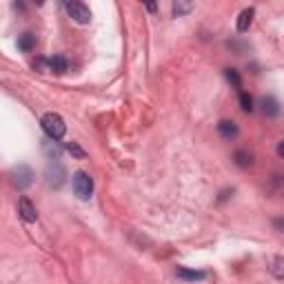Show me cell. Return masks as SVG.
Listing matches in <instances>:
<instances>
[{
	"instance_id": "6da1fadb",
	"label": "cell",
	"mask_w": 284,
	"mask_h": 284,
	"mask_svg": "<svg viewBox=\"0 0 284 284\" xmlns=\"http://www.w3.org/2000/svg\"><path fill=\"white\" fill-rule=\"evenodd\" d=\"M40 125H43V131L49 136V140H60L67 133V125L63 116H58V113H45L43 118H40Z\"/></svg>"
},
{
	"instance_id": "7a4b0ae2",
	"label": "cell",
	"mask_w": 284,
	"mask_h": 284,
	"mask_svg": "<svg viewBox=\"0 0 284 284\" xmlns=\"http://www.w3.org/2000/svg\"><path fill=\"white\" fill-rule=\"evenodd\" d=\"M71 187H73V193L78 195L80 200H89L91 193H93V180L87 171H76L71 175Z\"/></svg>"
},
{
	"instance_id": "3957f363",
	"label": "cell",
	"mask_w": 284,
	"mask_h": 284,
	"mask_svg": "<svg viewBox=\"0 0 284 284\" xmlns=\"http://www.w3.org/2000/svg\"><path fill=\"white\" fill-rule=\"evenodd\" d=\"M9 180H11V185L18 189V191H25L27 187H31V182H33V171H31V167H27V165H16L9 171Z\"/></svg>"
},
{
	"instance_id": "277c9868",
	"label": "cell",
	"mask_w": 284,
	"mask_h": 284,
	"mask_svg": "<svg viewBox=\"0 0 284 284\" xmlns=\"http://www.w3.org/2000/svg\"><path fill=\"white\" fill-rule=\"evenodd\" d=\"M45 178H47V185L49 187L60 189L65 185L67 169L60 165V160H49V165H47V169H45Z\"/></svg>"
},
{
	"instance_id": "5b68a950",
	"label": "cell",
	"mask_w": 284,
	"mask_h": 284,
	"mask_svg": "<svg viewBox=\"0 0 284 284\" xmlns=\"http://www.w3.org/2000/svg\"><path fill=\"white\" fill-rule=\"evenodd\" d=\"M67 11H69V16L76 20L78 25H89L91 23V11L89 7H87L85 3H67Z\"/></svg>"
},
{
	"instance_id": "8992f818",
	"label": "cell",
	"mask_w": 284,
	"mask_h": 284,
	"mask_svg": "<svg viewBox=\"0 0 284 284\" xmlns=\"http://www.w3.org/2000/svg\"><path fill=\"white\" fill-rule=\"evenodd\" d=\"M18 215H20V218H23L25 222H36V220H38L36 207H33V202L27 198V195H20V200H18Z\"/></svg>"
},
{
	"instance_id": "52a82bcc",
	"label": "cell",
	"mask_w": 284,
	"mask_h": 284,
	"mask_svg": "<svg viewBox=\"0 0 284 284\" xmlns=\"http://www.w3.org/2000/svg\"><path fill=\"white\" fill-rule=\"evenodd\" d=\"M218 133L225 140H231V138L238 136V125H235L233 120H220V123H218Z\"/></svg>"
},
{
	"instance_id": "ba28073f",
	"label": "cell",
	"mask_w": 284,
	"mask_h": 284,
	"mask_svg": "<svg viewBox=\"0 0 284 284\" xmlns=\"http://www.w3.org/2000/svg\"><path fill=\"white\" fill-rule=\"evenodd\" d=\"M180 280H187V282H195V280H205L207 273L205 271H193V269H187V267H178V271H175Z\"/></svg>"
},
{
	"instance_id": "9c48e42d",
	"label": "cell",
	"mask_w": 284,
	"mask_h": 284,
	"mask_svg": "<svg viewBox=\"0 0 284 284\" xmlns=\"http://www.w3.org/2000/svg\"><path fill=\"white\" fill-rule=\"evenodd\" d=\"M253 16H255V9L253 7H249V9H245L238 16V31L240 33H245L249 27H251V23H253Z\"/></svg>"
},
{
	"instance_id": "30bf717a",
	"label": "cell",
	"mask_w": 284,
	"mask_h": 284,
	"mask_svg": "<svg viewBox=\"0 0 284 284\" xmlns=\"http://www.w3.org/2000/svg\"><path fill=\"white\" fill-rule=\"evenodd\" d=\"M47 65H49V71L53 73H65L67 71V58L65 56H60V53H56V56H51L49 60H47Z\"/></svg>"
},
{
	"instance_id": "8fae6325",
	"label": "cell",
	"mask_w": 284,
	"mask_h": 284,
	"mask_svg": "<svg viewBox=\"0 0 284 284\" xmlns=\"http://www.w3.org/2000/svg\"><path fill=\"white\" fill-rule=\"evenodd\" d=\"M18 49L20 51H25V53H29V51H33L36 49V36H33V33H23V36L18 38Z\"/></svg>"
},
{
	"instance_id": "7c38bea8",
	"label": "cell",
	"mask_w": 284,
	"mask_h": 284,
	"mask_svg": "<svg viewBox=\"0 0 284 284\" xmlns=\"http://www.w3.org/2000/svg\"><path fill=\"white\" fill-rule=\"evenodd\" d=\"M262 111H265V116H278L280 113V107H278V103H275V98H271V96H267V98H262Z\"/></svg>"
},
{
	"instance_id": "4fadbf2b",
	"label": "cell",
	"mask_w": 284,
	"mask_h": 284,
	"mask_svg": "<svg viewBox=\"0 0 284 284\" xmlns=\"http://www.w3.org/2000/svg\"><path fill=\"white\" fill-rule=\"evenodd\" d=\"M269 271H271L278 280H284V258H273L271 262H269Z\"/></svg>"
},
{
	"instance_id": "5bb4252c",
	"label": "cell",
	"mask_w": 284,
	"mask_h": 284,
	"mask_svg": "<svg viewBox=\"0 0 284 284\" xmlns=\"http://www.w3.org/2000/svg\"><path fill=\"white\" fill-rule=\"evenodd\" d=\"M233 160H235V165L242 167V169H247V167H251V165H253V155H251V153H247V151H235Z\"/></svg>"
},
{
	"instance_id": "9a60e30c",
	"label": "cell",
	"mask_w": 284,
	"mask_h": 284,
	"mask_svg": "<svg viewBox=\"0 0 284 284\" xmlns=\"http://www.w3.org/2000/svg\"><path fill=\"white\" fill-rule=\"evenodd\" d=\"M47 155H49V160H60V147L56 145V140H45L43 142Z\"/></svg>"
},
{
	"instance_id": "2e32d148",
	"label": "cell",
	"mask_w": 284,
	"mask_h": 284,
	"mask_svg": "<svg viewBox=\"0 0 284 284\" xmlns=\"http://www.w3.org/2000/svg\"><path fill=\"white\" fill-rule=\"evenodd\" d=\"M193 9V3H185V0H178V3H173V16H187L189 11Z\"/></svg>"
},
{
	"instance_id": "e0dca14e",
	"label": "cell",
	"mask_w": 284,
	"mask_h": 284,
	"mask_svg": "<svg viewBox=\"0 0 284 284\" xmlns=\"http://www.w3.org/2000/svg\"><path fill=\"white\" fill-rule=\"evenodd\" d=\"M225 76H227L229 83H231V85L235 87V89H240V87H242V80H240L238 69H227V71H225Z\"/></svg>"
},
{
	"instance_id": "ac0fdd59",
	"label": "cell",
	"mask_w": 284,
	"mask_h": 284,
	"mask_svg": "<svg viewBox=\"0 0 284 284\" xmlns=\"http://www.w3.org/2000/svg\"><path fill=\"white\" fill-rule=\"evenodd\" d=\"M240 107H242V111H247V113L253 111V98L249 96V93H245V91L240 93Z\"/></svg>"
},
{
	"instance_id": "d6986e66",
	"label": "cell",
	"mask_w": 284,
	"mask_h": 284,
	"mask_svg": "<svg viewBox=\"0 0 284 284\" xmlns=\"http://www.w3.org/2000/svg\"><path fill=\"white\" fill-rule=\"evenodd\" d=\"M67 151H69L71 155H76L78 160H83L85 155H87V153H85V149H80L78 145H73V142H71V145H67Z\"/></svg>"
},
{
	"instance_id": "ffe728a7",
	"label": "cell",
	"mask_w": 284,
	"mask_h": 284,
	"mask_svg": "<svg viewBox=\"0 0 284 284\" xmlns=\"http://www.w3.org/2000/svg\"><path fill=\"white\" fill-rule=\"evenodd\" d=\"M273 229H275V231H280V233H284V218H275L273 220Z\"/></svg>"
},
{
	"instance_id": "44dd1931",
	"label": "cell",
	"mask_w": 284,
	"mask_h": 284,
	"mask_svg": "<svg viewBox=\"0 0 284 284\" xmlns=\"http://www.w3.org/2000/svg\"><path fill=\"white\" fill-rule=\"evenodd\" d=\"M278 153L282 155V158H284V140L280 142V145H278Z\"/></svg>"
}]
</instances>
